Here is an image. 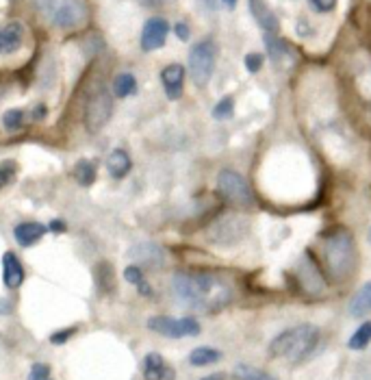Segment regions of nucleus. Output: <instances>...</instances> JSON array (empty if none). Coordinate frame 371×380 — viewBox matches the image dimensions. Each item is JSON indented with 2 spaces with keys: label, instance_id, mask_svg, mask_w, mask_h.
Instances as JSON below:
<instances>
[{
  "label": "nucleus",
  "instance_id": "obj_14",
  "mask_svg": "<svg viewBox=\"0 0 371 380\" xmlns=\"http://www.w3.org/2000/svg\"><path fill=\"white\" fill-rule=\"evenodd\" d=\"M3 282L7 289H18L24 282V267L16 252H5L3 254Z\"/></svg>",
  "mask_w": 371,
  "mask_h": 380
},
{
  "label": "nucleus",
  "instance_id": "obj_22",
  "mask_svg": "<svg viewBox=\"0 0 371 380\" xmlns=\"http://www.w3.org/2000/svg\"><path fill=\"white\" fill-rule=\"evenodd\" d=\"M93 274H95V284H98V289L102 293H111L113 291L115 282H113V267H111V263L100 261L98 265H95Z\"/></svg>",
  "mask_w": 371,
  "mask_h": 380
},
{
  "label": "nucleus",
  "instance_id": "obj_7",
  "mask_svg": "<svg viewBox=\"0 0 371 380\" xmlns=\"http://www.w3.org/2000/svg\"><path fill=\"white\" fill-rule=\"evenodd\" d=\"M217 189L222 192L226 200H230L237 207H250L252 205V192L250 185L245 183V179L239 172L232 170H222L217 176Z\"/></svg>",
  "mask_w": 371,
  "mask_h": 380
},
{
  "label": "nucleus",
  "instance_id": "obj_12",
  "mask_svg": "<svg viewBox=\"0 0 371 380\" xmlns=\"http://www.w3.org/2000/svg\"><path fill=\"white\" fill-rule=\"evenodd\" d=\"M161 83H163V89H165V96H168L170 100H178L183 96L185 67L181 63H170L168 67H163Z\"/></svg>",
  "mask_w": 371,
  "mask_h": 380
},
{
  "label": "nucleus",
  "instance_id": "obj_20",
  "mask_svg": "<svg viewBox=\"0 0 371 380\" xmlns=\"http://www.w3.org/2000/svg\"><path fill=\"white\" fill-rule=\"evenodd\" d=\"M222 359V352L215 350V348H209V346H200L196 350H191L189 355V363L194 365V368H204V365H213Z\"/></svg>",
  "mask_w": 371,
  "mask_h": 380
},
{
  "label": "nucleus",
  "instance_id": "obj_37",
  "mask_svg": "<svg viewBox=\"0 0 371 380\" xmlns=\"http://www.w3.org/2000/svg\"><path fill=\"white\" fill-rule=\"evenodd\" d=\"M137 291H139L142 295H146V298L153 295V289H150V284H148L146 280H142L139 284H137Z\"/></svg>",
  "mask_w": 371,
  "mask_h": 380
},
{
  "label": "nucleus",
  "instance_id": "obj_32",
  "mask_svg": "<svg viewBox=\"0 0 371 380\" xmlns=\"http://www.w3.org/2000/svg\"><path fill=\"white\" fill-rule=\"evenodd\" d=\"M13 174H16V166H13V163H3V166H0V187H5L11 179H13Z\"/></svg>",
  "mask_w": 371,
  "mask_h": 380
},
{
  "label": "nucleus",
  "instance_id": "obj_2",
  "mask_svg": "<svg viewBox=\"0 0 371 380\" xmlns=\"http://www.w3.org/2000/svg\"><path fill=\"white\" fill-rule=\"evenodd\" d=\"M317 344H319L317 326L302 324V326H295V328L280 333L273 339L269 344V355L276 359H284L289 363H300L311 355Z\"/></svg>",
  "mask_w": 371,
  "mask_h": 380
},
{
  "label": "nucleus",
  "instance_id": "obj_11",
  "mask_svg": "<svg viewBox=\"0 0 371 380\" xmlns=\"http://www.w3.org/2000/svg\"><path fill=\"white\" fill-rule=\"evenodd\" d=\"M131 261H137L139 265H148V267H161L165 263V250L159 246V243H135V246L128 250Z\"/></svg>",
  "mask_w": 371,
  "mask_h": 380
},
{
  "label": "nucleus",
  "instance_id": "obj_24",
  "mask_svg": "<svg viewBox=\"0 0 371 380\" xmlns=\"http://www.w3.org/2000/svg\"><path fill=\"white\" fill-rule=\"evenodd\" d=\"M369 342H371V322H365V324L359 326V328H356V333L350 337L348 346H350L352 350H365V348L369 346Z\"/></svg>",
  "mask_w": 371,
  "mask_h": 380
},
{
  "label": "nucleus",
  "instance_id": "obj_30",
  "mask_svg": "<svg viewBox=\"0 0 371 380\" xmlns=\"http://www.w3.org/2000/svg\"><path fill=\"white\" fill-rule=\"evenodd\" d=\"M245 67L250 72H258L260 67H263V54H258V52L245 54Z\"/></svg>",
  "mask_w": 371,
  "mask_h": 380
},
{
  "label": "nucleus",
  "instance_id": "obj_8",
  "mask_svg": "<svg viewBox=\"0 0 371 380\" xmlns=\"http://www.w3.org/2000/svg\"><path fill=\"white\" fill-rule=\"evenodd\" d=\"M113 113V98L106 89H98L89 98L87 109H85V128L89 133H100Z\"/></svg>",
  "mask_w": 371,
  "mask_h": 380
},
{
  "label": "nucleus",
  "instance_id": "obj_19",
  "mask_svg": "<svg viewBox=\"0 0 371 380\" xmlns=\"http://www.w3.org/2000/svg\"><path fill=\"white\" fill-rule=\"evenodd\" d=\"M369 311H371V282H365L350 300V315L361 317L367 315Z\"/></svg>",
  "mask_w": 371,
  "mask_h": 380
},
{
  "label": "nucleus",
  "instance_id": "obj_4",
  "mask_svg": "<svg viewBox=\"0 0 371 380\" xmlns=\"http://www.w3.org/2000/svg\"><path fill=\"white\" fill-rule=\"evenodd\" d=\"M215 59H217V46L213 39H202V42H198L191 48L189 72H191V80H194L198 87L209 85L213 70H215Z\"/></svg>",
  "mask_w": 371,
  "mask_h": 380
},
{
  "label": "nucleus",
  "instance_id": "obj_5",
  "mask_svg": "<svg viewBox=\"0 0 371 380\" xmlns=\"http://www.w3.org/2000/svg\"><path fill=\"white\" fill-rule=\"evenodd\" d=\"M326 259L333 269L335 276H346L354 265V246L352 237L346 230H337V233L326 241Z\"/></svg>",
  "mask_w": 371,
  "mask_h": 380
},
{
  "label": "nucleus",
  "instance_id": "obj_25",
  "mask_svg": "<svg viewBox=\"0 0 371 380\" xmlns=\"http://www.w3.org/2000/svg\"><path fill=\"white\" fill-rule=\"evenodd\" d=\"M3 126L7 131H20L24 126V111L22 109H7L3 113Z\"/></svg>",
  "mask_w": 371,
  "mask_h": 380
},
{
  "label": "nucleus",
  "instance_id": "obj_26",
  "mask_svg": "<svg viewBox=\"0 0 371 380\" xmlns=\"http://www.w3.org/2000/svg\"><path fill=\"white\" fill-rule=\"evenodd\" d=\"M235 376H237L239 380H276V378H271V376L265 374V372L250 368V365H237Z\"/></svg>",
  "mask_w": 371,
  "mask_h": 380
},
{
  "label": "nucleus",
  "instance_id": "obj_40",
  "mask_svg": "<svg viewBox=\"0 0 371 380\" xmlns=\"http://www.w3.org/2000/svg\"><path fill=\"white\" fill-rule=\"evenodd\" d=\"M202 380H222V376H217V374H213V376H206V378H202Z\"/></svg>",
  "mask_w": 371,
  "mask_h": 380
},
{
  "label": "nucleus",
  "instance_id": "obj_41",
  "mask_svg": "<svg viewBox=\"0 0 371 380\" xmlns=\"http://www.w3.org/2000/svg\"><path fill=\"white\" fill-rule=\"evenodd\" d=\"M369 237H371V233H369Z\"/></svg>",
  "mask_w": 371,
  "mask_h": 380
},
{
  "label": "nucleus",
  "instance_id": "obj_28",
  "mask_svg": "<svg viewBox=\"0 0 371 380\" xmlns=\"http://www.w3.org/2000/svg\"><path fill=\"white\" fill-rule=\"evenodd\" d=\"M29 380H52L50 365H46V363H35L33 368H31Z\"/></svg>",
  "mask_w": 371,
  "mask_h": 380
},
{
  "label": "nucleus",
  "instance_id": "obj_21",
  "mask_svg": "<svg viewBox=\"0 0 371 380\" xmlns=\"http://www.w3.org/2000/svg\"><path fill=\"white\" fill-rule=\"evenodd\" d=\"M72 176H74V181L80 185V187H89L93 185L95 181V163L89 161V159H80L76 161V166L72 170Z\"/></svg>",
  "mask_w": 371,
  "mask_h": 380
},
{
  "label": "nucleus",
  "instance_id": "obj_31",
  "mask_svg": "<svg viewBox=\"0 0 371 380\" xmlns=\"http://www.w3.org/2000/svg\"><path fill=\"white\" fill-rule=\"evenodd\" d=\"M308 5H311L313 11L328 13V11H333L337 7V0H308Z\"/></svg>",
  "mask_w": 371,
  "mask_h": 380
},
{
  "label": "nucleus",
  "instance_id": "obj_33",
  "mask_svg": "<svg viewBox=\"0 0 371 380\" xmlns=\"http://www.w3.org/2000/svg\"><path fill=\"white\" fill-rule=\"evenodd\" d=\"M74 333H76V328H63V331H59V333L50 335V344H57V346H61V344H65L70 337H74Z\"/></svg>",
  "mask_w": 371,
  "mask_h": 380
},
{
  "label": "nucleus",
  "instance_id": "obj_34",
  "mask_svg": "<svg viewBox=\"0 0 371 380\" xmlns=\"http://www.w3.org/2000/svg\"><path fill=\"white\" fill-rule=\"evenodd\" d=\"M174 33H176L178 39H181V42H187L189 39V26L185 22H178V24H174Z\"/></svg>",
  "mask_w": 371,
  "mask_h": 380
},
{
  "label": "nucleus",
  "instance_id": "obj_1",
  "mask_svg": "<svg viewBox=\"0 0 371 380\" xmlns=\"http://www.w3.org/2000/svg\"><path fill=\"white\" fill-rule=\"evenodd\" d=\"M172 293L178 304L202 313H215L232 300L230 284L209 271H178L172 278Z\"/></svg>",
  "mask_w": 371,
  "mask_h": 380
},
{
  "label": "nucleus",
  "instance_id": "obj_29",
  "mask_svg": "<svg viewBox=\"0 0 371 380\" xmlns=\"http://www.w3.org/2000/svg\"><path fill=\"white\" fill-rule=\"evenodd\" d=\"M124 280L126 282H131V284H139L142 280H144V271H142V267L139 265H128L126 269H124Z\"/></svg>",
  "mask_w": 371,
  "mask_h": 380
},
{
  "label": "nucleus",
  "instance_id": "obj_35",
  "mask_svg": "<svg viewBox=\"0 0 371 380\" xmlns=\"http://www.w3.org/2000/svg\"><path fill=\"white\" fill-rule=\"evenodd\" d=\"M48 230H52V233H65V222L63 220H52L50 224H48Z\"/></svg>",
  "mask_w": 371,
  "mask_h": 380
},
{
  "label": "nucleus",
  "instance_id": "obj_27",
  "mask_svg": "<svg viewBox=\"0 0 371 380\" xmlns=\"http://www.w3.org/2000/svg\"><path fill=\"white\" fill-rule=\"evenodd\" d=\"M232 109H235V100H232L230 96H226V98H222L217 104H215V109H213V118L215 120H226V118H230L232 115Z\"/></svg>",
  "mask_w": 371,
  "mask_h": 380
},
{
  "label": "nucleus",
  "instance_id": "obj_18",
  "mask_svg": "<svg viewBox=\"0 0 371 380\" xmlns=\"http://www.w3.org/2000/svg\"><path fill=\"white\" fill-rule=\"evenodd\" d=\"M22 46V24L11 22L5 29H0V52L11 54Z\"/></svg>",
  "mask_w": 371,
  "mask_h": 380
},
{
  "label": "nucleus",
  "instance_id": "obj_15",
  "mask_svg": "<svg viewBox=\"0 0 371 380\" xmlns=\"http://www.w3.org/2000/svg\"><path fill=\"white\" fill-rule=\"evenodd\" d=\"M48 233V226L39 224V222H22L13 228V237L20 243L22 248H31L35 243Z\"/></svg>",
  "mask_w": 371,
  "mask_h": 380
},
{
  "label": "nucleus",
  "instance_id": "obj_36",
  "mask_svg": "<svg viewBox=\"0 0 371 380\" xmlns=\"http://www.w3.org/2000/svg\"><path fill=\"white\" fill-rule=\"evenodd\" d=\"M11 309H13V304L9 300H5V298H0V315H9Z\"/></svg>",
  "mask_w": 371,
  "mask_h": 380
},
{
  "label": "nucleus",
  "instance_id": "obj_13",
  "mask_svg": "<svg viewBox=\"0 0 371 380\" xmlns=\"http://www.w3.org/2000/svg\"><path fill=\"white\" fill-rule=\"evenodd\" d=\"M144 378L146 380H176L174 368H170L159 352H150L144 359Z\"/></svg>",
  "mask_w": 371,
  "mask_h": 380
},
{
  "label": "nucleus",
  "instance_id": "obj_38",
  "mask_svg": "<svg viewBox=\"0 0 371 380\" xmlns=\"http://www.w3.org/2000/svg\"><path fill=\"white\" fill-rule=\"evenodd\" d=\"M146 5L150 7H157V5H168V3H174V0H144Z\"/></svg>",
  "mask_w": 371,
  "mask_h": 380
},
{
  "label": "nucleus",
  "instance_id": "obj_39",
  "mask_svg": "<svg viewBox=\"0 0 371 380\" xmlns=\"http://www.w3.org/2000/svg\"><path fill=\"white\" fill-rule=\"evenodd\" d=\"M222 5H224L226 9H235V5H237V0H222Z\"/></svg>",
  "mask_w": 371,
  "mask_h": 380
},
{
  "label": "nucleus",
  "instance_id": "obj_6",
  "mask_svg": "<svg viewBox=\"0 0 371 380\" xmlns=\"http://www.w3.org/2000/svg\"><path fill=\"white\" fill-rule=\"evenodd\" d=\"M148 328L168 339H183L200 335V322L196 317H170V315H155L148 320Z\"/></svg>",
  "mask_w": 371,
  "mask_h": 380
},
{
  "label": "nucleus",
  "instance_id": "obj_16",
  "mask_svg": "<svg viewBox=\"0 0 371 380\" xmlns=\"http://www.w3.org/2000/svg\"><path fill=\"white\" fill-rule=\"evenodd\" d=\"M133 168L131 155L124 150V148H115L111 155L106 157V172L113 176V179H126L128 172Z\"/></svg>",
  "mask_w": 371,
  "mask_h": 380
},
{
  "label": "nucleus",
  "instance_id": "obj_17",
  "mask_svg": "<svg viewBox=\"0 0 371 380\" xmlns=\"http://www.w3.org/2000/svg\"><path fill=\"white\" fill-rule=\"evenodd\" d=\"M250 11L256 24L265 33H276L278 31V20L273 16V11L265 5V0H250Z\"/></svg>",
  "mask_w": 371,
  "mask_h": 380
},
{
  "label": "nucleus",
  "instance_id": "obj_10",
  "mask_svg": "<svg viewBox=\"0 0 371 380\" xmlns=\"http://www.w3.org/2000/svg\"><path fill=\"white\" fill-rule=\"evenodd\" d=\"M168 35H170V24H168V20H163V18H150L144 24L142 35H139L142 50L144 52H153V50L163 48L165 42H168Z\"/></svg>",
  "mask_w": 371,
  "mask_h": 380
},
{
  "label": "nucleus",
  "instance_id": "obj_23",
  "mask_svg": "<svg viewBox=\"0 0 371 380\" xmlns=\"http://www.w3.org/2000/svg\"><path fill=\"white\" fill-rule=\"evenodd\" d=\"M137 91V80L131 72H122L113 78V96L115 98H128Z\"/></svg>",
  "mask_w": 371,
  "mask_h": 380
},
{
  "label": "nucleus",
  "instance_id": "obj_3",
  "mask_svg": "<svg viewBox=\"0 0 371 380\" xmlns=\"http://www.w3.org/2000/svg\"><path fill=\"white\" fill-rule=\"evenodd\" d=\"M33 7L48 24L61 31H76L89 20V11L82 0H33Z\"/></svg>",
  "mask_w": 371,
  "mask_h": 380
},
{
  "label": "nucleus",
  "instance_id": "obj_9",
  "mask_svg": "<svg viewBox=\"0 0 371 380\" xmlns=\"http://www.w3.org/2000/svg\"><path fill=\"white\" fill-rule=\"evenodd\" d=\"M247 224L250 222H247L243 215H226L211 226L209 239L215 246H232V243H237L245 237Z\"/></svg>",
  "mask_w": 371,
  "mask_h": 380
}]
</instances>
